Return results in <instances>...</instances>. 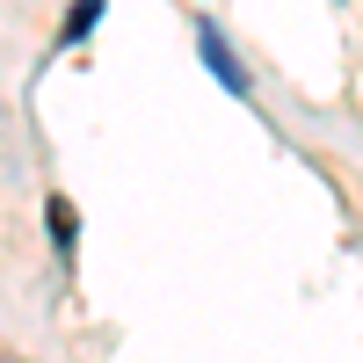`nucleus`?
I'll list each match as a JSON object with an SVG mask.
<instances>
[{
  "mask_svg": "<svg viewBox=\"0 0 363 363\" xmlns=\"http://www.w3.org/2000/svg\"><path fill=\"white\" fill-rule=\"evenodd\" d=\"M44 211H51V240H58V247H73V203H66V196H51Z\"/></svg>",
  "mask_w": 363,
  "mask_h": 363,
  "instance_id": "nucleus-3",
  "label": "nucleus"
},
{
  "mask_svg": "<svg viewBox=\"0 0 363 363\" xmlns=\"http://www.w3.org/2000/svg\"><path fill=\"white\" fill-rule=\"evenodd\" d=\"M196 51H203V66L225 80V95H247V66L233 58V44H225V29H196Z\"/></svg>",
  "mask_w": 363,
  "mask_h": 363,
  "instance_id": "nucleus-1",
  "label": "nucleus"
},
{
  "mask_svg": "<svg viewBox=\"0 0 363 363\" xmlns=\"http://www.w3.org/2000/svg\"><path fill=\"white\" fill-rule=\"evenodd\" d=\"M102 22V0H73V15H66V44H87V29Z\"/></svg>",
  "mask_w": 363,
  "mask_h": 363,
  "instance_id": "nucleus-2",
  "label": "nucleus"
}]
</instances>
